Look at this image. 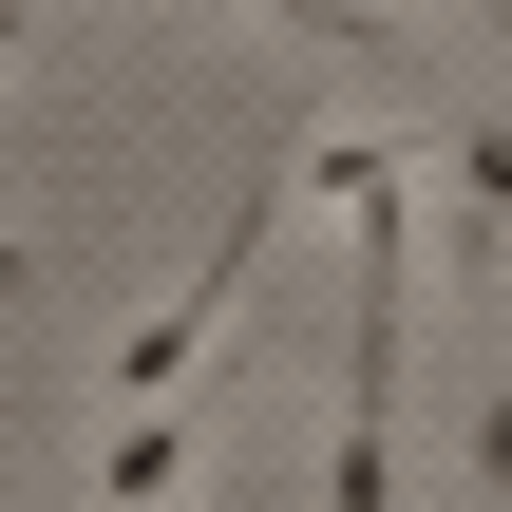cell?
Wrapping results in <instances>:
<instances>
[{"label":"cell","instance_id":"obj_1","mask_svg":"<svg viewBox=\"0 0 512 512\" xmlns=\"http://www.w3.org/2000/svg\"><path fill=\"white\" fill-rule=\"evenodd\" d=\"M418 228H437V285H456V304L512 285V133L494 114H437V209H418Z\"/></svg>","mask_w":512,"mask_h":512},{"label":"cell","instance_id":"obj_2","mask_svg":"<svg viewBox=\"0 0 512 512\" xmlns=\"http://www.w3.org/2000/svg\"><path fill=\"white\" fill-rule=\"evenodd\" d=\"M209 437H247L228 399H114V437H95V512H171L209 475Z\"/></svg>","mask_w":512,"mask_h":512},{"label":"cell","instance_id":"obj_3","mask_svg":"<svg viewBox=\"0 0 512 512\" xmlns=\"http://www.w3.org/2000/svg\"><path fill=\"white\" fill-rule=\"evenodd\" d=\"M190 19H285V38H323V57H399L418 0H190Z\"/></svg>","mask_w":512,"mask_h":512},{"label":"cell","instance_id":"obj_4","mask_svg":"<svg viewBox=\"0 0 512 512\" xmlns=\"http://www.w3.org/2000/svg\"><path fill=\"white\" fill-rule=\"evenodd\" d=\"M19 38H38V0H0V57H19Z\"/></svg>","mask_w":512,"mask_h":512}]
</instances>
